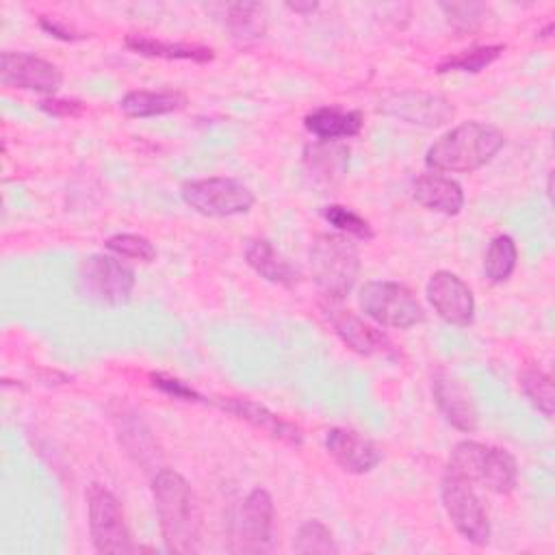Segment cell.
Listing matches in <instances>:
<instances>
[{"instance_id":"cell-1","label":"cell","mask_w":555,"mask_h":555,"mask_svg":"<svg viewBox=\"0 0 555 555\" xmlns=\"http://www.w3.org/2000/svg\"><path fill=\"white\" fill-rule=\"evenodd\" d=\"M152 499L165 548L182 555L197 553L202 514L191 483L171 468H158L152 477Z\"/></svg>"},{"instance_id":"cell-14","label":"cell","mask_w":555,"mask_h":555,"mask_svg":"<svg viewBox=\"0 0 555 555\" xmlns=\"http://www.w3.org/2000/svg\"><path fill=\"white\" fill-rule=\"evenodd\" d=\"M323 312L334 327L336 336L356 353L360 356H379L390 351V340L388 336L364 321L360 314H356L349 308L336 306V301L323 304Z\"/></svg>"},{"instance_id":"cell-30","label":"cell","mask_w":555,"mask_h":555,"mask_svg":"<svg viewBox=\"0 0 555 555\" xmlns=\"http://www.w3.org/2000/svg\"><path fill=\"white\" fill-rule=\"evenodd\" d=\"M104 247L119 258L137 260V262H152L156 258V247L150 238L132 232H119L106 238Z\"/></svg>"},{"instance_id":"cell-5","label":"cell","mask_w":555,"mask_h":555,"mask_svg":"<svg viewBox=\"0 0 555 555\" xmlns=\"http://www.w3.org/2000/svg\"><path fill=\"white\" fill-rule=\"evenodd\" d=\"M358 306L364 317L382 327L408 330L425 321V310L416 295L401 282L369 280L358 288Z\"/></svg>"},{"instance_id":"cell-31","label":"cell","mask_w":555,"mask_h":555,"mask_svg":"<svg viewBox=\"0 0 555 555\" xmlns=\"http://www.w3.org/2000/svg\"><path fill=\"white\" fill-rule=\"evenodd\" d=\"M440 9L447 15V22L460 33L475 30L486 13V7L479 2H442Z\"/></svg>"},{"instance_id":"cell-36","label":"cell","mask_w":555,"mask_h":555,"mask_svg":"<svg viewBox=\"0 0 555 555\" xmlns=\"http://www.w3.org/2000/svg\"><path fill=\"white\" fill-rule=\"evenodd\" d=\"M551 30H553V22H548V24L538 33V37H540V39H548V37H551Z\"/></svg>"},{"instance_id":"cell-35","label":"cell","mask_w":555,"mask_h":555,"mask_svg":"<svg viewBox=\"0 0 555 555\" xmlns=\"http://www.w3.org/2000/svg\"><path fill=\"white\" fill-rule=\"evenodd\" d=\"M286 9L293 11V13H299V15H308V13L319 9V2H312V0H308V2H286Z\"/></svg>"},{"instance_id":"cell-17","label":"cell","mask_w":555,"mask_h":555,"mask_svg":"<svg viewBox=\"0 0 555 555\" xmlns=\"http://www.w3.org/2000/svg\"><path fill=\"white\" fill-rule=\"evenodd\" d=\"M431 395H434V401H436L440 414L444 416V421L451 427H455L464 434H473L479 427V414H477L473 397L468 395L464 384L460 379H455L451 373L438 371L434 375Z\"/></svg>"},{"instance_id":"cell-10","label":"cell","mask_w":555,"mask_h":555,"mask_svg":"<svg viewBox=\"0 0 555 555\" xmlns=\"http://www.w3.org/2000/svg\"><path fill=\"white\" fill-rule=\"evenodd\" d=\"M273 525H275V505L271 494L264 488H254L232 520L230 551L234 553H269L273 548Z\"/></svg>"},{"instance_id":"cell-22","label":"cell","mask_w":555,"mask_h":555,"mask_svg":"<svg viewBox=\"0 0 555 555\" xmlns=\"http://www.w3.org/2000/svg\"><path fill=\"white\" fill-rule=\"evenodd\" d=\"M126 48H130L137 54L143 56H156V59H167V61H193V63H208L215 59L212 48L199 46V43H184V41H165V39H154L150 35L141 33H130L124 39Z\"/></svg>"},{"instance_id":"cell-7","label":"cell","mask_w":555,"mask_h":555,"mask_svg":"<svg viewBox=\"0 0 555 555\" xmlns=\"http://www.w3.org/2000/svg\"><path fill=\"white\" fill-rule=\"evenodd\" d=\"M78 288L91 301L124 306L134 291V271L119 256L91 254L78 267Z\"/></svg>"},{"instance_id":"cell-16","label":"cell","mask_w":555,"mask_h":555,"mask_svg":"<svg viewBox=\"0 0 555 555\" xmlns=\"http://www.w3.org/2000/svg\"><path fill=\"white\" fill-rule=\"evenodd\" d=\"M208 401L215 403L219 410L234 414L236 418L249 423L251 427L264 431L267 436H271L275 440H282L286 444L304 442V434L295 423L282 418L280 414L271 412L267 405H262L258 401L243 399V397H219V399H208Z\"/></svg>"},{"instance_id":"cell-6","label":"cell","mask_w":555,"mask_h":555,"mask_svg":"<svg viewBox=\"0 0 555 555\" xmlns=\"http://www.w3.org/2000/svg\"><path fill=\"white\" fill-rule=\"evenodd\" d=\"M182 202L204 217H234L249 212L256 197L247 184L236 178L212 176L186 180L180 186Z\"/></svg>"},{"instance_id":"cell-15","label":"cell","mask_w":555,"mask_h":555,"mask_svg":"<svg viewBox=\"0 0 555 555\" xmlns=\"http://www.w3.org/2000/svg\"><path fill=\"white\" fill-rule=\"evenodd\" d=\"M325 451L351 475L371 473L382 462V451L364 434L349 427H332L325 434Z\"/></svg>"},{"instance_id":"cell-21","label":"cell","mask_w":555,"mask_h":555,"mask_svg":"<svg viewBox=\"0 0 555 555\" xmlns=\"http://www.w3.org/2000/svg\"><path fill=\"white\" fill-rule=\"evenodd\" d=\"M304 126L308 132H312L321 141H338V139H349L360 134L364 126V115L360 111L319 106L304 117Z\"/></svg>"},{"instance_id":"cell-33","label":"cell","mask_w":555,"mask_h":555,"mask_svg":"<svg viewBox=\"0 0 555 555\" xmlns=\"http://www.w3.org/2000/svg\"><path fill=\"white\" fill-rule=\"evenodd\" d=\"M39 108L52 117H78L85 113V104L69 98H43L39 102Z\"/></svg>"},{"instance_id":"cell-3","label":"cell","mask_w":555,"mask_h":555,"mask_svg":"<svg viewBox=\"0 0 555 555\" xmlns=\"http://www.w3.org/2000/svg\"><path fill=\"white\" fill-rule=\"evenodd\" d=\"M310 271L319 291L330 301L345 299L360 275V249L343 232H323L310 245Z\"/></svg>"},{"instance_id":"cell-20","label":"cell","mask_w":555,"mask_h":555,"mask_svg":"<svg viewBox=\"0 0 555 555\" xmlns=\"http://www.w3.org/2000/svg\"><path fill=\"white\" fill-rule=\"evenodd\" d=\"M245 262L267 282L291 288L299 282L301 271L271 245L267 238H251L245 245Z\"/></svg>"},{"instance_id":"cell-26","label":"cell","mask_w":555,"mask_h":555,"mask_svg":"<svg viewBox=\"0 0 555 555\" xmlns=\"http://www.w3.org/2000/svg\"><path fill=\"white\" fill-rule=\"evenodd\" d=\"M505 46L503 43H486V46H473L466 50H460L455 54H447L444 59L438 61L436 72L447 74V72H468L477 74L492 65L501 54Z\"/></svg>"},{"instance_id":"cell-25","label":"cell","mask_w":555,"mask_h":555,"mask_svg":"<svg viewBox=\"0 0 555 555\" xmlns=\"http://www.w3.org/2000/svg\"><path fill=\"white\" fill-rule=\"evenodd\" d=\"M518 247L509 234H496L490 238L483 256V273L492 284H503L516 269Z\"/></svg>"},{"instance_id":"cell-4","label":"cell","mask_w":555,"mask_h":555,"mask_svg":"<svg viewBox=\"0 0 555 555\" xmlns=\"http://www.w3.org/2000/svg\"><path fill=\"white\" fill-rule=\"evenodd\" d=\"M447 470L494 494H509L518 483L516 457L503 447H490L477 440L457 442L449 455Z\"/></svg>"},{"instance_id":"cell-27","label":"cell","mask_w":555,"mask_h":555,"mask_svg":"<svg viewBox=\"0 0 555 555\" xmlns=\"http://www.w3.org/2000/svg\"><path fill=\"white\" fill-rule=\"evenodd\" d=\"M522 395L529 399V403L544 414L546 418L553 416V405H555V395H553V379L548 373H544L540 366H527L522 369L518 377Z\"/></svg>"},{"instance_id":"cell-2","label":"cell","mask_w":555,"mask_h":555,"mask_svg":"<svg viewBox=\"0 0 555 555\" xmlns=\"http://www.w3.org/2000/svg\"><path fill=\"white\" fill-rule=\"evenodd\" d=\"M505 145V134L488 121H462L425 152V165L438 173H470L488 165Z\"/></svg>"},{"instance_id":"cell-8","label":"cell","mask_w":555,"mask_h":555,"mask_svg":"<svg viewBox=\"0 0 555 555\" xmlns=\"http://www.w3.org/2000/svg\"><path fill=\"white\" fill-rule=\"evenodd\" d=\"M89 533L98 553L126 555L134 551L126 516L119 499L102 483H91L87 490Z\"/></svg>"},{"instance_id":"cell-23","label":"cell","mask_w":555,"mask_h":555,"mask_svg":"<svg viewBox=\"0 0 555 555\" xmlns=\"http://www.w3.org/2000/svg\"><path fill=\"white\" fill-rule=\"evenodd\" d=\"M186 104V98L180 91H150V89H137L128 91L119 100V108L128 117H156V115H167Z\"/></svg>"},{"instance_id":"cell-12","label":"cell","mask_w":555,"mask_h":555,"mask_svg":"<svg viewBox=\"0 0 555 555\" xmlns=\"http://www.w3.org/2000/svg\"><path fill=\"white\" fill-rule=\"evenodd\" d=\"M425 295L434 312L449 325L466 327L475 319V297L470 286L453 271L440 269L429 275Z\"/></svg>"},{"instance_id":"cell-11","label":"cell","mask_w":555,"mask_h":555,"mask_svg":"<svg viewBox=\"0 0 555 555\" xmlns=\"http://www.w3.org/2000/svg\"><path fill=\"white\" fill-rule=\"evenodd\" d=\"M0 82L4 87L52 95L63 85V74L48 59L30 52L4 50L0 54Z\"/></svg>"},{"instance_id":"cell-34","label":"cell","mask_w":555,"mask_h":555,"mask_svg":"<svg viewBox=\"0 0 555 555\" xmlns=\"http://www.w3.org/2000/svg\"><path fill=\"white\" fill-rule=\"evenodd\" d=\"M39 26L54 39H61V41H80L85 39V35L80 30H76L74 26H69L67 22L59 20V17H50V15H41L39 17Z\"/></svg>"},{"instance_id":"cell-29","label":"cell","mask_w":555,"mask_h":555,"mask_svg":"<svg viewBox=\"0 0 555 555\" xmlns=\"http://www.w3.org/2000/svg\"><path fill=\"white\" fill-rule=\"evenodd\" d=\"M321 217L334 225L338 232L351 236V238H360V241H371L375 236L373 225L358 215L356 210L343 206V204H327L321 208Z\"/></svg>"},{"instance_id":"cell-32","label":"cell","mask_w":555,"mask_h":555,"mask_svg":"<svg viewBox=\"0 0 555 555\" xmlns=\"http://www.w3.org/2000/svg\"><path fill=\"white\" fill-rule=\"evenodd\" d=\"M150 382L154 388H158L160 392L173 397V399H180V401H204L208 403V399L204 395H199L195 388H191L189 384H184L182 379L178 377H171V375H165V373H152L150 375Z\"/></svg>"},{"instance_id":"cell-13","label":"cell","mask_w":555,"mask_h":555,"mask_svg":"<svg viewBox=\"0 0 555 555\" xmlns=\"http://www.w3.org/2000/svg\"><path fill=\"white\" fill-rule=\"evenodd\" d=\"M379 111L397 119H403L408 124L425 126V128L442 126L451 121L455 115V108L447 98L438 93H427V91L392 93L379 102Z\"/></svg>"},{"instance_id":"cell-18","label":"cell","mask_w":555,"mask_h":555,"mask_svg":"<svg viewBox=\"0 0 555 555\" xmlns=\"http://www.w3.org/2000/svg\"><path fill=\"white\" fill-rule=\"evenodd\" d=\"M412 197L423 208L440 215H457L464 206L462 184L438 171L418 176L412 184Z\"/></svg>"},{"instance_id":"cell-28","label":"cell","mask_w":555,"mask_h":555,"mask_svg":"<svg viewBox=\"0 0 555 555\" xmlns=\"http://www.w3.org/2000/svg\"><path fill=\"white\" fill-rule=\"evenodd\" d=\"M293 551L299 555H334L338 553V544L325 522H321L319 518H310L299 525L293 540Z\"/></svg>"},{"instance_id":"cell-24","label":"cell","mask_w":555,"mask_h":555,"mask_svg":"<svg viewBox=\"0 0 555 555\" xmlns=\"http://www.w3.org/2000/svg\"><path fill=\"white\" fill-rule=\"evenodd\" d=\"M225 28L238 43H251L267 33V7L260 2H234L225 11Z\"/></svg>"},{"instance_id":"cell-9","label":"cell","mask_w":555,"mask_h":555,"mask_svg":"<svg viewBox=\"0 0 555 555\" xmlns=\"http://www.w3.org/2000/svg\"><path fill=\"white\" fill-rule=\"evenodd\" d=\"M440 499L449 520L464 540L475 546L488 544L490 518L470 481L451 470H444L440 481Z\"/></svg>"},{"instance_id":"cell-19","label":"cell","mask_w":555,"mask_h":555,"mask_svg":"<svg viewBox=\"0 0 555 555\" xmlns=\"http://www.w3.org/2000/svg\"><path fill=\"white\" fill-rule=\"evenodd\" d=\"M304 165L317 184L334 186L349 171V147L340 141H312L304 147Z\"/></svg>"}]
</instances>
